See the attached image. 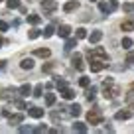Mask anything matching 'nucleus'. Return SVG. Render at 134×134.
<instances>
[{
    "mask_svg": "<svg viewBox=\"0 0 134 134\" xmlns=\"http://www.w3.org/2000/svg\"><path fill=\"white\" fill-rule=\"evenodd\" d=\"M87 122L89 124H100V122H103V110H100L99 107L91 109L87 113Z\"/></svg>",
    "mask_w": 134,
    "mask_h": 134,
    "instance_id": "1",
    "label": "nucleus"
},
{
    "mask_svg": "<svg viewBox=\"0 0 134 134\" xmlns=\"http://www.w3.org/2000/svg\"><path fill=\"white\" fill-rule=\"evenodd\" d=\"M89 57H91V55H89ZM107 61H109V59H103V57H91L89 59V65H91V71H103V69H105L107 67Z\"/></svg>",
    "mask_w": 134,
    "mask_h": 134,
    "instance_id": "2",
    "label": "nucleus"
},
{
    "mask_svg": "<svg viewBox=\"0 0 134 134\" xmlns=\"http://www.w3.org/2000/svg\"><path fill=\"white\" fill-rule=\"evenodd\" d=\"M42 10L46 16H51V14L57 10V2L55 0H42Z\"/></svg>",
    "mask_w": 134,
    "mask_h": 134,
    "instance_id": "3",
    "label": "nucleus"
},
{
    "mask_svg": "<svg viewBox=\"0 0 134 134\" xmlns=\"http://www.w3.org/2000/svg\"><path fill=\"white\" fill-rule=\"evenodd\" d=\"M71 63H73V67H75L77 71H83V69H85L83 55H81V53H75V55H73V57H71Z\"/></svg>",
    "mask_w": 134,
    "mask_h": 134,
    "instance_id": "4",
    "label": "nucleus"
},
{
    "mask_svg": "<svg viewBox=\"0 0 134 134\" xmlns=\"http://www.w3.org/2000/svg\"><path fill=\"white\" fill-rule=\"evenodd\" d=\"M16 89H2V91H0V99L4 100V99H14V97H16Z\"/></svg>",
    "mask_w": 134,
    "mask_h": 134,
    "instance_id": "5",
    "label": "nucleus"
},
{
    "mask_svg": "<svg viewBox=\"0 0 134 134\" xmlns=\"http://www.w3.org/2000/svg\"><path fill=\"white\" fill-rule=\"evenodd\" d=\"M59 93H61V97H63V99H67V100L75 99V93H73V89H69L67 85H65L63 89H59Z\"/></svg>",
    "mask_w": 134,
    "mask_h": 134,
    "instance_id": "6",
    "label": "nucleus"
},
{
    "mask_svg": "<svg viewBox=\"0 0 134 134\" xmlns=\"http://www.w3.org/2000/svg\"><path fill=\"white\" fill-rule=\"evenodd\" d=\"M28 113H30L32 118H42L43 116V109H40V107H30Z\"/></svg>",
    "mask_w": 134,
    "mask_h": 134,
    "instance_id": "7",
    "label": "nucleus"
},
{
    "mask_svg": "<svg viewBox=\"0 0 134 134\" xmlns=\"http://www.w3.org/2000/svg\"><path fill=\"white\" fill-rule=\"evenodd\" d=\"M118 93H120V89H118V87H113V89L105 87V93H103V95H105V99H114Z\"/></svg>",
    "mask_w": 134,
    "mask_h": 134,
    "instance_id": "8",
    "label": "nucleus"
},
{
    "mask_svg": "<svg viewBox=\"0 0 134 134\" xmlns=\"http://www.w3.org/2000/svg\"><path fill=\"white\" fill-rule=\"evenodd\" d=\"M130 116H132V110H128V109L118 110V113L114 114V118H116V120H126V118H130Z\"/></svg>",
    "mask_w": 134,
    "mask_h": 134,
    "instance_id": "9",
    "label": "nucleus"
},
{
    "mask_svg": "<svg viewBox=\"0 0 134 134\" xmlns=\"http://www.w3.org/2000/svg\"><path fill=\"white\" fill-rule=\"evenodd\" d=\"M100 38H103V32H100V30H95V32L89 36V42H91V43H99Z\"/></svg>",
    "mask_w": 134,
    "mask_h": 134,
    "instance_id": "10",
    "label": "nucleus"
},
{
    "mask_svg": "<svg viewBox=\"0 0 134 134\" xmlns=\"http://www.w3.org/2000/svg\"><path fill=\"white\" fill-rule=\"evenodd\" d=\"M34 55H36V57H49L51 51L47 49V47H38V49L34 51Z\"/></svg>",
    "mask_w": 134,
    "mask_h": 134,
    "instance_id": "11",
    "label": "nucleus"
},
{
    "mask_svg": "<svg viewBox=\"0 0 134 134\" xmlns=\"http://www.w3.org/2000/svg\"><path fill=\"white\" fill-rule=\"evenodd\" d=\"M77 8H79V2H77V0H69V2L63 6L65 12H73V10H77Z\"/></svg>",
    "mask_w": 134,
    "mask_h": 134,
    "instance_id": "12",
    "label": "nucleus"
},
{
    "mask_svg": "<svg viewBox=\"0 0 134 134\" xmlns=\"http://www.w3.org/2000/svg\"><path fill=\"white\" fill-rule=\"evenodd\" d=\"M122 30H124V32H132L134 30V18H128V20L122 22Z\"/></svg>",
    "mask_w": 134,
    "mask_h": 134,
    "instance_id": "13",
    "label": "nucleus"
},
{
    "mask_svg": "<svg viewBox=\"0 0 134 134\" xmlns=\"http://www.w3.org/2000/svg\"><path fill=\"white\" fill-rule=\"evenodd\" d=\"M57 34L59 36H61V38H67V36H69V34H71V28H69V26H59V30H57Z\"/></svg>",
    "mask_w": 134,
    "mask_h": 134,
    "instance_id": "14",
    "label": "nucleus"
},
{
    "mask_svg": "<svg viewBox=\"0 0 134 134\" xmlns=\"http://www.w3.org/2000/svg\"><path fill=\"white\" fill-rule=\"evenodd\" d=\"M8 120H10V124H20L24 120V114H10Z\"/></svg>",
    "mask_w": 134,
    "mask_h": 134,
    "instance_id": "15",
    "label": "nucleus"
},
{
    "mask_svg": "<svg viewBox=\"0 0 134 134\" xmlns=\"http://www.w3.org/2000/svg\"><path fill=\"white\" fill-rule=\"evenodd\" d=\"M67 109H69V114H71V116H79L81 114V107L79 105H71V107H67Z\"/></svg>",
    "mask_w": 134,
    "mask_h": 134,
    "instance_id": "16",
    "label": "nucleus"
},
{
    "mask_svg": "<svg viewBox=\"0 0 134 134\" xmlns=\"http://www.w3.org/2000/svg\"><path fill=\"white\" fill-rule=\"evenodd\" d=\"M28 22L36 26V24H40V22H42V16H38V14H30V16H28Z\"/></svg>",
    "mask_w": 134,
    "mask_h": 134,
    "instance_id": "17",
    "label": "nucleus"
},
{
    "mask_svg": "<svg viewBox=\"0 0 134 134\" xmlns=\"http://www.w3.org/2000/svg\"><path fill=\"white\" fill-rule=\"evenodd\" d=\"M18 93H20L22 97H28L30 93H32V87H30V85H22V87H20V91H18Z\"/></svg>",
    "mask_w": 134,
    "mask_h": 134,
    "instance_id": "18",
    "label": "nucleus"
},
{
    "mask_svg": "<svg viewBox=\"0 0 134 134\" xmlns=\"http://www.w3.org/2000/svg\"><path fill=\"white\" fill-rule=\"evenodd\" d=\"M73 130H77V132H87V124H83V122H75V124H73Z\"/></svg>",
    "mask_w": 134,
    "mask_h": 134,
    "instance_id": "19",
    "label": "nucleus"
},
{
    "mask_svg": "<svg viewBox=\"0 0 134 134\" xmlns=\"http://www.w3.org/2000/svg\"><path fill=\"white\" fill-rule=\"evenodd\" d=\"M53 34H55V28H53V26H47V28L43 30V38H51Z\"/></svg>",
    "mask_w": 134,
    "mask_h": 134,
    "instance_id": "20",
    "label": "nucleus"
},
{
    "mask_svg": "<svg viewBox=\"0 0 134 134\" xmlns=\"http://www.w3.org/2000/svg\"><path fill=\"white\" fill-rule=\"evenodd\" d=\"M99 10H100V12H107V14L113 12V10H110V6L107 4V2H99Z\"/></svg>",
    "mask_w": 134,
    "mask_h": 134,
    "instance_id": "21",
    "label": "nucleus"
},
{
    "mask_svg": "<svg viewBox=\"0 0 134 134\" xmlns=\"http://www.w3.org/2000/svg\"><path fill=\"white\" fill-rule=\"evenodd\" d=\"M20 65H22V69H32V67H34V61L28 57V59H24V61H22Z\"/></svg>",
    "mask_w": 134,
    "mask_h": 134,
    "instance_id": "22",
    "label": "nucleus"
},
{
    "mask_svg": "<svg viewBox=\"0 0 134 134\" xmlns=\"http://www.w3.org/2000/svg\"><path fill=\"white\" fill-rule=\"evenodd\" d=\"M53 103H55V95H53V93H47V95H46V105L51 107Z\"/></svg>",
    "mask_w": 134,
    "mask_h": 134,
    "instance_id": "23",
    "label": "nucleus"
},
{
    "mask_svg": "<svg viewBox=\"0 0 134 134\" xmlns=\"http://www.w3.org/2000/svg\"><path fill=\"white\" fill-rule=\"evenodd\" d=\"M6 6H8L10 10L12 8H20V0H6Z\"/></svg>",
    "mask_w": 134,
    "mask_h": 134,
    "instance_id": "24",
    "label": "nucleus"
},
{
    "mask_svg": "<svg viewBox=\"0 0 134 134\" xmlns=\"http://www.w3.org/2000/svg\"><path fill=\"white\" fill-rule=\"evenodd\" d=\"M75 46H77V40H67V42H65V49L67 51H71Z\"/></svg>",
    "mask_w": 134,
    "mask_h": 134,
    "instance_id": "25",
    "label": "nucleus"
},
{
    "mask_svg": "<svg viewBox=\"0 0 134 134\" xmlns=\"http://www.w3.org/2000/svg\"><path fill=\"white\" fill-rule=\"evenodd\" d=\"M120 46H122V49H130V47H132V40H130V38H124Z\"/></svg>",
    "mask_w": 134,
    "mask_h": 134,
    "instance_id": "26",
    "label": "nucleus"
},
{
    "mask_svg": "<svg viewBox=\"0 0 134 134\" xmlns=\"http://www.w3.org/2000/svg\"><path fill=\"white\" fill-rule=\"evenodd\" d=\"M55 65H57V63H55V61H47L46 65H43V73H49V71H51V69H53Z\"/></svg>",
    "mask_w": 134,
    "mask_h": 134,
    "instance_id": "27",
    "label": "nucleus"
},
{
    "mask_svg": "<svg viewBox=\"0 0 134 134\" xmlns=\"http://www.w3.org/2000/svg\"><path fill=\"white\" fill-rule=\"evenodd\" d=\"M40 34H42L40 30H30V32H28V38L30 40H36V38H40Z\"/></svg>",
    "mask_w": 134,
    "mask_h": 134,
    "instance_id": "28",
    "label": "nucleus"
},
{
    "mask_svg": "<svg viewBox=\"0 0 134 134\" xmlns=\"http://www.w3.org/2000/svg\"><path fill=\"white\" fill-rule=\"evenodd\" d=\"M95 93H97V89H95V87L87 89V100H93V99H95Z\"/></svg>",
    "mask_w": 134,
    "mask_h": 134,
    "instance_id": "29",
    "label": "nucleus"
},
{
    "mask_svg": "<svg viewBox=\"0 0 134 134\" xmlns=\"http://www.w3.org/2000/svg\"><path fill=\"white\" fill-rule=\"evenodd\" d=\"M83 38H87V30L79 28V30H77V40H83Z\"/></svg>",
    "mask_w": 134,
    "mask_h": 134,
    "instance_id": "30",
    "label": "nucleus"
},
{
    "mask_svg": "<svg viewBox=\"0 0 134 134\" xmlns=\"http://www.w3.org/2000/svg\"><path fill=\"white\" fill-rule=\"evenodd\" d=\"M42 91H43V87H42V85H36V89H34V93H32V95H34V97H42V95H43Z\"/></svg>",
    "mask_w": 134,
    "mask_h": 134,
    "instance_id": "31",
    "label": "nucleus"
},
{
    "mask_svg": "<svg viewBox=\"0 0 134 134\" xmlns=\"http://www.w3.org/2000/svg\"><path fill=\"white\" fill-rule=\"evenodd\" d=\"M89 83H91V81H89V77H81V79H79V85H81V87H89Z\"/></svg>",
    "mask_w": 134,
    "mask_h": 134,
    "instance_id": "32",
    "label": "nucleus"
},
{
    "mask_svg": "<svg viewBox=\"0 0 134 134\" xmlns=\"http://www.w3.org/2000/svg\"><path fill=\"white\" fill-rule=\"evenodd\" d=\"M122 10H124V12H132V10H134V4H122Z\"/></svg>",
    "mask_w": 134,
    "mask_h": 134,
    "instance_id": "33",
    "label": "nucleus"
},
{
    "mask_svg": "<svg viewBox=\"0 0 134 134\" xmlns=\"http://www.w3.org/2000/svg\"><path fill=\"white\" fill-rule=\"evenodd\" d=\"M55 85H57V89H63V87H65V79H57V81H55Z\"/></svg>",
    "mask_w": 134,
    "mask_h": 134,
    "instance_id": "34",
    "label": "nucleus"
},
{
    "mask_svg": "<svg viewBox=\"0 0 134 134\" xmlns=\"http://www.w3.org/2000/svg\"><path fill=\"white\" fill-rule=\"evenodd\" d=\"M20 132L26 134V132H32V126H20Z\"/></svg>",
    "mask_w": 134,
    "mask_h": 134,
    "instance_id": "35",
    "label": "nucleus"
},
{
    "mask_svg": "<svg viewBox=\"0 0 134 134\" xmlns=\"http://www.w3.org/2000/svg\"><path fill=\"white\" fill-rule=\"evenodd\" d=\"M109 6H110V10H116V8H118V0H110Z\"/></svg>",
    "mask_w": 134,
    "mask_h": 134,
    "instance_id": "36",
    "label": "nucleus"
},
{
    "mask_svg": "<svg viewBox=\"0 0 134 134\" xmlns=\"http://www.w3.org/2000/svg\"><path fill=\"white\" fill-rule=\"evenodd\" d=\"M6 30H8V24H6V22H0V32H6Z\"/></svg>",
    "mask_w": 134,
    "mask_h": 134,
    "instance_id": "37",
    "label": "nucleus"
},
{
    "mask_svg": "<svg viewBox=\"0 0 134 134\" xmlns=\"http://www.w3.org/2000/svg\"><path fill=\"white\" fill-rule=\"evenodd\" d=\"M16 107H18V109H26V105H24V100H16Z\"/></svg>",
    "mask_w": 134,
    "mask_h": 134,
    "instance_id": "38",
    "label": "nucleus"
},
{
    "mask_svg": "<svg viewBox=\"0 0 134 134\" xmlns=\"http://www.w3.org/2000/svg\"><path fill=\"white\" fill-rule=\"evenodd\" d=\"M126 61H130V63L134 61V51H130V53H128V57H126Z\"/></svg>",
    "mask_w": 134,
    "mask_h": 134,
    "instance_id": "39",
    "label": "nucleus"
},
{
    "mask_svg": "<svg viewBox=\"0 0 134 134\" xmlns=\"http://www.w3.org/2000/svg\"><path fill=\"white\" fill-rule=\"evenodd\" d=\"M36 132H47V128H46V126H38V128H36Z\"/></svg>",
    "mask_w": 134,
    "mask_h": 134,
    "instance_id": "40",
    "label": "nucleus"
},
{
    "mask_svg": "<svg viewBox=\"0 0 134 134\" xmlns=\"http://www.w3.org/2000/svg\"><path fill=\"white\" fill-rule=\"evenodd\" d=\"M4 43H8V42H6V40H4V38H2V36H0V47L4 46Z\"/></svg>",
    "mask_w": 134,
    "mask_h": 134,
    "instance_id": "41",
    "label": "nucleus"
},
{
    "mask_svg": "<svg viewBox=\"0 0 134 134\" xmlns=\"http://www.w3.org/2000/svg\"><path fill=\"white\" fill-rule=\"evenodd\" d=\"M2 67H6V61H0V69H2Z\"/></svg>",
    "mask_w": 134,
    "mask_h": 134,
    "instance_id": "42",
    "label": "nucleus"
},
{
    "mask_svg": "<svg viewBox=\"0 0 134 134\" xmlns=\"http://www.w3.org/2000/svg\"><path fill=\"white\" fill-rule=\"evenodd\" d=\"M91 2H97V0H91Z\"/></svg>",
    "mask_w": 134,
    "mask_h": 134,
    "instance_id": "43",
    "label": "nucleus"
},
{
    "mask_svg": "<svg viewBox=\"0 0 134 134\" xmlns=\"http://www.w3.org/2000/svg\"><path fill=\"white\" fill-rule=\"evenodd\" d=\"M0 2H2V0H0Z\"/></svg>",
    "mask_w": 134,
    "mask_h": 134,
    "instance_id": "44",
    "label": "nucleus"
}]
</instances>
